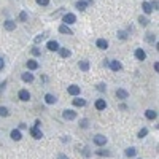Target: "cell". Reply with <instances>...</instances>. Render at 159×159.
I'll return each instance as SVG.
<instances>
[{
  "mask_svg": "<svg viewBox=\"0 0 159 159\" xmlns=\"http://www.w3.org/2000/svg\"><path fill=\"white\" fill-rule=\"evenodd\" d=\"M64 22L67 24H75L76 22V16L73 14V13H65V14H64Z\"/></svg>",
  "mask_w": 159,
  "mask_h": 159,
  "instance_id": "cell-1",
  "label": "cell"
},
{
  "mask_svg": "<svg viewBox=\"0 0 159 159\" xmlns=\"http://www.w3.org/2000/svg\"><path fill=\"white\" fill-rule=\"evenodd\" d=\"M94 143L97 145V147H105V143H107V137L105 135H95L94 137Z\"/></svg>",
  "mask_w": 159,
  "mask_h": 159,
  "instance_id": "cell-2",
  "label": "cell"
},
{
  "mask_svg": "<svg viewBox=\"0 0 159 159\" xmlns=\"http://www.w3.org/2000/svg\"><path fill=\"white\" fill-rule=\"evenodd\" d=\"M30 135H32V137H34V139H35V140H40V139H41V137H43V134H41V131H40V129H38V127H32V129H30Z\"/></svg>",
  "mask_w": 159,
  "mask_h": 159,
  "instance_id": "cell-3",
  "label": "cell"
},
{
  "mask_svg": "<svg viewBox=\"0 0 159 159\" xmlns=\"http://www.w3.org/2000/svg\"><path fill=\"white\" fill-rule=\"evenodd\" d=\"M18 97H19V100H22V102H27V100L30 99V94H29L27 89H21L19 94H18Z\"/></svg>",
  "mask_w": 159,
  "mask_h": 159,
  "instance_id": "cell-4",
  "label": "cell"
},
{
  "mask_svg": "<svg viewBox=\"0 0 159 159\" xmlns=\"http://www.w3.org/2000/svg\"><path fill=\"white\" fill-rule=\"evenodd\" d=\"M62 116H64V119H67V121H72V119H75L76 118V113L73 110H65L62 113Z\"/></svg>",
  "mask_w": 159,
  "mask_h": 159,
  "instance_id": "cell-5",
  "label": "cell"
},
{
  "mask_svg": "<svg viewBox=\"0 0 159 159\" xmlns=\"http://www.w3.org/2000/svg\"><path fill=\"white\" fill-rule=\"evenodd\" d=\"M116 97L121 100H126L127 97H129V92H127L126 89H116Z\"/></svg>",
  "mask_w": 159,
  "mask_h": 159,
  "instance_id": "cell-6",
  "label": "cell"
},
{
  "mask_svg": "<svg viewBox=\"0 0 159 159\" xmlns=\"http://www.w3.org/2000/svg\"><path fill=\"white\" fill-rule=\"evenodd\" d=\"M10 135H11V139H13V140H16V142H19V140L22 139V134H21L19 129H13Z\"/></svg>",
  "mask_w": 159,
  "mask_h": 159,
  "instance_id": "cell-7",
  "label": "cell"
},
{
  "mask_svg": "<svg viewBox=\"0 0 159 159\" xmlns=\"http://www.w3.org/2000/svg\"><path fill=\"white\" fill-rule=\"evenodd\" d=\"M68 94L70 95H80V86H76V84H72V86H68Z\"/></svg>",
  "mask_w": 159,
  "mask_h": 159,
  "instance_id": "cell-8",
  "label": "cell"
},
{
  "mask_svg": "<svg viewBox=\"0 0 159 159\" xmlns=\"http://www.w3.org/2000/svg\"><path fill=\"white\" fill-rule=\"evenodd\" d=\"M108 65H110V68L113 72H118V70H121V62H118V60H111V62H108Z\"/></svg>",
  "mask_w": 159,
  "mask_h": 159,
  "instance_id": "cell-9",
  "label": "cell"
},
{
  "mask_svg": "<svg viewBox=\"0 0 159 159\" xmlns=\"http://www.w3.org/2000/svg\"><path fill=\"white\" fill-rule=\"evenodd\" d=\"M46 48L49 49V51H57V49H59V43H57V41H54V40H51V41H48Z\"/></svg>",
  "mask_w": 159,
  "mask_h": 159,
  "instance_id": "cell-10",
  "label": "cell"
},
{
  "mask_svg": "<svg viewBox=\"0 0 159 159\" xmlns=\"http://www.w3.org/2000/svg\"><path fill=\"white\" fill-rule=\"evenodd\" d=\"M3 26H5L7 30H14V29H16V22H14V21H11V19H7L3 22Z\"/></svg>",
  "mask_w": 159,
  "mask_h": 159,
  "instance_id": "cell-11",
  "label": "cell"
},
{
  "mask_svg": "<svg viewBox=\"0 0 159 159\" xmlns=\"http://www.w3.org/2000/svg\"><path fill=\"white\" fill-rule=\"evenodd\" d=\"M135 57H137L139 60H145V59H147V53L139 48V49H135Z\"/></svg>",
  "mask_w": 159,
  "mask_h": 159,
  "instance_id": "cell-12",
  "label": "cell"
},
{
  "mask_svg": "<svg viewBox=\"0 0 159 159\" xmlns=\"http://www.w3.org/2000/svg\"><path fill=\"white\" fill-rule=\"evenodd\" d=\"M97 48H99V49H107V48H108V41L105 38H99V40H97Z\"/></svg>",
  "mask_w": 159,
  "mask_h": 159,
  "instance_id": "cell-13",
  "label": "cell"
},
{
  "mask_svg": "<svg viewBox=\"0 0 159 159\" xmlns=\"http://www.w3.org/2000/svg\"><path fill=\"white\" fill-rule=\"evenodd\" d=\"M59 32L60 34H67V35H73V32L70 30V27H68L67 24H62V26L59 27Z\"/></svg>",
  "mask_w": 159,
  "mask_h": 159,
  "instance_id": "cell-14",
  "label": "cell"
},
{
  "mask_svg": "<svg viewBox=\"0 0 159 159\" xmlns=\"http://www.w3.org/2000/svg\"><path fill=\"white\" fill-rule=\"evenodd\" d=\"M145 116H147L148 119H151V121H153V119L158 118V111H154V110H147V111H145Z\"/></svg>",
  "mask_w": 159,
  "mask_h": 159,
  "instance_id": "cell-15",
  "label": "cell"
},
{
  "mask_svg": "<svg viewBox=\"0 0 159 159\" xmlns=\"http://www.w3.org/2000/svg\"><path fill=\"white\" fill-rule=\"evenodd\" d=\"M56 95H53V94H46L45 95V102L48 103V105H53V103H56Z\"/></svg>",
  "mask_w": 159,
  "mask_h": 159,
  "instance_id": "cell-16",
  "label": "cell"
},
{
  "mask_svg": "<svg viewBox=\"0 0 159 159\" xmlns=\"http://www.w3.org/2000/svg\"><path fill=\"white\" fill-rule=\"evenodd\" d=\"M105 107H107V102L103 99L95 100V108H97V110H105Z\"/></svg>",
  "mask_w": 159,
  "mask_h": 159,
  "instance_id": "cell-17",
  "label": "cell"
},
{
  "mask_svg": "<svg viewBox=\"0 0 159 159\" xmlns=\"http://www.w3.org/2000/svg\"><path fill=\"white\" fill-rule=\"evenodd\" d=\"M27 67H29V70H37L38 68V62L30 59V60H27Z\"/></svg>",
  "mask_w": 159,
  "mask_h": 159,
  "instance_id": "cell-18",
  "label": "cell"
},
{
  "mask_svg": "<svg viewBox=\"0 0 159 159\" xmlns=\"http://www.w3.org/2000/svg\"><path fill=\"white\" fill-rule=\"evenodd\" d=\"M21 78H22V81H26V83H32V81H34V75H32V73H22Z\"/></svg>",
  "mask_w": 159,
  "mask_h": 159,
  "instance_id": "cell-19",
  "label": "cell"
},
{
  "mask_svg": "<svg viewBox=\"0 0 159 159\" xmlns=\"http://www.w3.org/2000/svg\"><path fill=\"white\" fill-rule=\"evenodd\" d=\"M142 8H143V11L147 13V14H150V13L153 11V8H151V5L148 3V2H143V3H142Z\"/></svg>",
  "mask_w": 159,
  "mask_h": 159,
  "instance_id": "cell-20",
  "label": "cell"
},
{
  "mask_svg": "<svg viewBox=\"0 0 159 159\" xmlns=\"http://www.w3.org/2000/svg\"><path fill=\"white\" fill-rule=\"evenodd\" d=\"M135 154H137V150H135L134 147H131V148H127V150H126V156H127V158H134Z\"/></svg>",
  "mask_w": 159,
  "mask_h": 159,
  "instance_id": "cell-21",
  "label": "cell"
},
{
  "mask_svg": "<svg viewBox=\"0 0 159 159\" xmlns=\"http://www.w3.org/2000/svg\"><path fill=\"white\" fill-rule=\"evenodd\" d=\"M73 105H75V107H84V105H86V100L84 99H73Z\"/></svg>",
  "mask_w": 159,
  "mask_h": 159,
  "instance_id": "cell-22",
  "label": "cell"
},
{
  "mask_svg": "<svg viewBox=\"0 0 159 159\" xmlns=\"http://www.w3.org/2000/svg\"><path fill=\"white\" fill-rule=\"evenodd\" d=\"M87 7V2H83V0H80V2H76V8H78L80 11H84Z\"/></svg>",
  "mask_w": 159,
  "mask_h": 159,
  "instance_id": "cell-23",
  "label": "cell"
},
{
  "mask_svg": "<svg viewBox=\"0 0 159 159\" xmlns=\"http://www.w3.org/2000/svg\"><path fill=\"white\" fill-rule=\"evenodd\" d=\"M57 51L60 53V56H62V57H68V56L72 54V53H70V49H67V48H59Z\"/></svg>",
  "mask_w": 159,
  "mask_h": 159,
  "instance_id": "cell-24",
  "label": "cell"
},
{
  "mask_svg": "<svg viewBox=\"0 0 159 159\" xmlns=\"http://www.w3.org/2000/svg\"><path fill=\"white\" fill-rule=\"evenodd\" d=\"M80 68L83 72H87L89 70V60H81V62H80Z\"/></svg>",
  "mask_w": 159,
  "mask_h": 159,
  "instance_id": "cell-25",
  "label": "cell"
},
{
  "mask_svg": "<svg viewBox=\"0 0 159 159\" xmlns=\"http://www.w3.org/2000/svg\"><path fill=\"white\" fill-rule=\"evenodd\" d=\"M148 135V129L147 127H143V129H140L139 131V139H143V137H147Z\"/></svg>",
  "mask_w": 159,
  "mask_h": 159,
  "instance_id": "cell-26",
  "label": "cell"
},
{
  "mask_svg": "<svg viewBox=\"0 0 159 159\" xmlns=\"http://www.w3.org/2000/svg\"><path fill=\"white\" fill-rule=\"evenodd\" d=\"M45 38H46V34H40V35L35 37V40H34V41H35V43H40V41H43Z\"/></svg>",
  "mask_w": 159,
  "mask_h": 159,
  "instance_id": "cell-27",
  "label": "cell"
},
{
  "mask_svg": "<svg viewBox=\"0 0 159 159\" xmlns=\"http://www.w3.org/2000/svg\"><path fill=\"white\" fill-rule=\"evenodd\" d=\"M95 153H97L99 156H110V154H111V153H110L108 150H97Z\"/></svg>",
  "mask_w": 159,
  "mask_h": 159,
  "instance_id": "cell-28",
  "label": "cell"
},
{
  "mask_svg": "<svg viewBox=\"0 0 159 159\" xmlns=\"http://www.w3.org/2000/svg\"><path fill=\"white\" fill-rule=\"evenodd\" d=\"M19 21H21V22H26V21H27V13H26V11H21Z\"/></svg>",
  "mask_w": 159,
  "mask_h": 159,
  "instance_id": "cell-29",
  "label": "cell"
},
{
  "mask_svg": "<svg viewBox=\"0 0 159 159\" xmlns=\"http://www.w3.org/2000/svg\"><path fill=\"white\" fill-rule=\"evenodd\" d=\"M8 115H10V111H8V108L0 107V116H8Z\"/></svg>",
  "mask_w": 159,
  "mask_h": 159,
  "instance_id": "cell-30",
  "label": "cell"
},
{
  "mask_svg": "<svg viewBox=\"0 0 159 159\" xmlns=\"http://www.w3.org/2000/svg\"><path fill=\"white\" fill-rule=\"evenodd\" d=\"M80 126L83 127V129H87V126H89V121H87V119H81V121H80Z\"/></svg>",
  "mask_w": 159,
  "mask_h": 159,
  "instance_id": "cell-31",
  "label": "cell"
},
{
  "mask_svg": "<svg viewBox=\"0 0 159 159\" xmlns=\"http://www.w3.org/2000/svg\"><path fill=\"white\" fill-rule=\"evenodd\" d=\"M139 22L142 24V26H148V22H150V21H148L147 18H143V16H140V18H139Z\"/></svg>",
  "mask_w": 159,
  "mask_h": 159,
  "instance_id": "cell-32",
  "label": "cell"
},
{
  "mask_svg": "<svg viewBox=\"0 0 159 159\" xmlns=\"http://www.w3.org/2000/svg\"><path fill=\"white\" fill-rule=\"evenodd\" d=\"M37 3L41 5V7H48V5H49V0H37Z\"/></svg>",
  "mask_w": 159,
  "mask_h": 159,
  "instance_id": "cell-33",
  "label": "cell"
},
{
  "mask_svg": "<svg viewBox=\"0 0 159 159\" xmlns=\"http://www.w3.org/2000/svg\"><path fill=\"white\" fill-rule=\"evenodd\" d=\"M118 37H119L121 40H126V38H127V34H126V32H123V30H119V32H118Z\"/></svg>",
  "mask_w": 159,
  "mask_h": 159,
  "instance_id": "cell-34",
  "label": "cell"
},
{
  "mask_svg": "<svg viewBox=\"0 0 159 159\" xmlns=\"http://www.w3.org/2000/svg\"><path fill=\"white\" fill-rule=\"evenodd\" d=\"M147 40L150 43H153V41H154V34H147Z\"/></svg>",
  "mask_w": 159,
  "mask_h": 159,
  "instance_id": "cell-35",
  "label": "cell"
},
{
  "mask_svg": "<svg viewBox=\"0 0 159 159\" xmlns=\"http://www.w3.org/2000/svg\"><path fill=\"white\" fill-rule=\"evenodd\" d=\"M97 89H99L100 92H103V91H107V86H105L103 83H100V84H97Z\"/></svg>",
  "mask_w": 159,
  "mask_h": 159,
  "instance_id": "cell-36",
  "label": "cell"
},
{
  "mask_svg": "<svg viewBox=\"0 0 159 159\" xmlns=\"http://www.w3.org/2000/svg\"><path fill=\"white\" fill-rule=\"evenodd\" d=\"M150 5H151V8H153V10H158V7H159V5H158V0H153Z\"/></svg>",
  "mask_w": 159,
  "mask_h": 159,
  "instance_id": "cell-37",
  "label": "cell"
},
{
  "mask_svg": "<svg viewBox=\"0 0 159 159\" xmlns=\"http://www.w3.org/2000/svg\"><path fill=\"white\" fill-rule=\"evenodd\" d=\"M32 54H34V56H40V49H38V48H34V49H32Z\"/></svg>",
  "mask_w": 159,
  "mask_h": 159,
  "instance_id": "cell-38",
  "label": "cell"
},
{
  "mask_svg": "<svg viewBox=\"0 0 159 159\" xmlns=\"http://www.w3.org/2000/svg\"><path fill=\"white\" fill-rule=\"evenodd\" d=\"M3 67H5V60L0 57V70H3Z\"/></svg>",
  "mask_w": 159,
  "mask_h": 159,
  "instance_id": "cell-39",
  "label": "cell"
},
{
  "mask_svg": "<svg viewBox=\"0 0 159 159\" xmlns=\"http://www.w3.org/2000/svg\"><path fill=\"white\" fill-rule=\"evenodd\" d=\"M57 159H68V158L65 154H59V156H57Z\"/></svg>",
  "mask_w": 159,
  "mask_h": 159,
  "instance_id": "cell-40",
  "label": "cell"
},
{
  "mask_svg": "<svg viewBox=\"0 0 159 159\" xmlns=\"http://www.w3.org/2000/svg\"><path fill=\"white\" fill-rule=\"evenodd\" d=\"M83 154H84V156H89V151H87V148H84V151H83Z\"/></svg>",
  "mask_w": 159,
  "mask_h": 159,
  "instance_id": "cell-41",
  "label": "cell"
}]
</instances>
